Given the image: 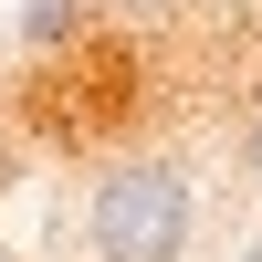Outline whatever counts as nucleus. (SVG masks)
Listing matches in <instances>:
<instances>
[{
    "instance_id": "f257e3e1",
    "label": "nucleus",
    "mask_w": 262,
    "mask_h": 262,
    "mask_svg": "<svg viewBox=\"0 0 262 262\" xmlns=\"http://www.w3.org/2000/svg\"><path fill=\"white\" fill-rule=\"evenodd\" d=\"M189 221H200V200H189V168L179 158H116L95 179V200H84L95 262H179Z\"/></svg>"
},
{
    "instance_id": "f03ea898",
    "label": "nucleus",
    "mask_w": 262,
    "mask_h": 262,
    "mask_svg": "<svg viewBox=\"0 0 262 262\" xmlns=\"http://www.w3.org/2000/svg\"><path fill=\"white\" fill-rule=\"evenodd\" d=\"M242 168H252V189H262V105H252V126H242Z\"/></svg>"
}]
</instances>
